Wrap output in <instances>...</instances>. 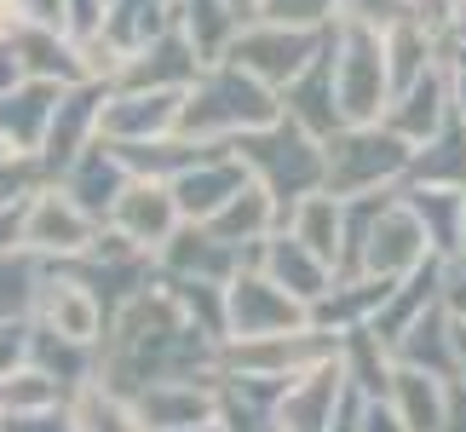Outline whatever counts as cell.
<instances>
[{
    "label": "cell",
    "instance_id": "e575fe53",
    "mask_svg": "<svg viewBox=\"0 0 466 432\" xmlns=\"http://www.w3.org/2000/svg\"><path fill=\"white\" fill-rule=\"evenodd\" d=\"M415 185H461L466 190V121L450 116L443 128L432 133L415 150V168H409Z\"/></svg>",
    "mask_w": 466,
    "mask_h": 432
},
{
    "label": "cell",
    "instance_id": "ee69618b",
    "mask_svg": "<svg viewBox=\"0 0 466 432\" xmlns=\"http://www.w3.org/2000/svg\"><path fill=\"white\" fill-rule=\"evenodd\" d=\"M363 409H369V398H363V392H357V386L346 381V392H339V409H334L329 432H363Z\"/></svg>",
    "mask_w": 466,
    "mask_h": 432
},
{
    "label": "cell",
    "instance_id": "9a60e30c",
    "mask_svg": "<svg viewBox=\"0 0 466 432\" xmlns=\"http://www.w3.org/2000/svg\"><path fill=\"white\" fill-rule=\"evenodd\" d=\"M208 69V58H202V46L190 41L185 29H161L150 46H138V52H127V64H121V76H116V87H127V93H138V87H196V76Z\"/></svg>",
    "mask_w": 466,
    "mask_h": 432
},
{
    "label": "cell",
    "instance_id": "816d5d0a",
    "mask_svg": "<svg viewBox=\"0 0 466 432\" xmlns=\"http://www.w3.org/2000/svg\"><path fill=\"white\" fill-rule=\"evenodd\" d=\"M24 24H29V12L17 6V0H0V46L17 41V29H24Z\"/></svg>",
    "mask_w": 466,
    "mask_h": 432
},
{
    "label": "cell",
    "instance_id": "2e32d148",
    "mask_svg": "<svg viewBox=\"0 0 466 432\" xmlns=\"http://www.w3.org/2000/svg\"><path fill=\"white\" fill-rule=\"evenodd\" d=\"M455 116V64L443 58V64H432L426 76L415 81V87H403L398 98H391V110H386V128H398L409 144H420L432 139L443 121Z\"/></svg>",
    "mask_w": 466,
    "mask_h": 432
},
{
    "label": "cell",
    "instance_id": "44dd1931",
    "mask_svg": "<svg viewBox=\"0 0 466 432\" xmlns=\"http://www.w3.org/2000/svg\"><path fill=\"white\" fill-rule=\"evenodd\" d=\"M339 392H346V364H339V357L294 375L289 392H282V404H277L282 432H329L334 409H339Z\"/></svg>",
    "mask_w": 466,
    "mask_h": 432
},
{
    "label": "cell",
    "instance_id": "ffe728a7",
    "mask_svg": "<svg viewBox=\"0 0 466 432\" xmlns=\"http://www.w3.org/2000/svg\"><path fill=\"white\" fill-rule=\"evenodd\" d=\"M133 404L150 432H185V427L219 421V381H156Z\"/></svg>",
    "mask_w": 466,
    "mask_h": 432
},
{
    "label": "cell",
    "instance_id": "9c48e42d",
    "mask_svg": "<svg viewBox=\"0 0 466 432\" xmlns=\"http://www.w3.org/2000/svg\"><path fill=\"white\" fill-rule=\"evenodd\" d=\"M426 260H443L432 237H426V225H420V213L403 202V190L386 202L380 213V225H374V237H369V254H363V272L374 277H409V272H420Z\"/></svg>",
    "mask_w": 466,
    "mask_h": 432
},
{
    "label": "cell",
    "instance_id": "836d02e7",
    "mask_svg": "<svg viewBox=\"0 0 466 432\" xmlns=\"http://www.w3.org/2000/svg\"><path fill=\"white\" fill-rule=\"evenodd\" d=\"M69 416H76V432H150L138 404L110 392L104 381H86L69 392Z\"/></svg>",
    "mask_w": 466,
    "mask_h": 432
},
{
    "label": "cell",
    "instance_id": "e0dca14e",
    "mask_svg": "<svg viewBox=\"0 0 466 432\" xmlns=\"http://www.w3.org/2000/svg\"><path fill=\"white\" fill-rule=\"evenodd\" d=\"M58 185H64L69 196H76V202H81L86 213H93V220L110 225V208H116V196L133 185V168L116 156V144L98 133V139L86 144V150H81V156H76V161H69V168L58 173Z\"/></svg>",
    "mask_w": 466,
    "mask_h": 432
},
{
    "label": "cell",
    "instance_id": "5b68a950",
    "mask_svg": "<svg viewBox=\"0 0 466 432\" xmlns=\"http://www.w3.org/2000/svg\"><path fill=\"white\" fill-rule=\"evenodd\" d=\"M334 69H339V110H346V121H386V104H391L386 35L363 29V24H334Z\"/></svg>",
    "mask_w": 466,
    "mask_h": 432
},
{
    "label": "cell",
    "instance_id": "d4e9b609",
    "mask_svg": "<svg viewBox=\"0 0 466 432\" xmlns=\"http://www.w3.org/2000/svg\"><path fill=\"white\" fill-rule=\"evenodd\" d=\"M265 272L289 288V294H299L306 305H317L334 288V277H339L317 248H306V242L294 237V231H271V242H265Z\"/></svg>",
    "mask_w": 466,
    "mask_h": 432
},
{
    "label": "cell",
    "instance_id": "6da1fadb",
    "mask_svg": "<svg viewBox=\"0 0 466 432\" xmlns=\"http://www.w3.org/2000/svg\"><path fill=\"white\" fill-rule=\"evenodd\" d=\"M219 375L225 340L196 329L161 277L138 288L121 312H110V329L98 340V381L121 398H138L156 381H219Z\"/></svg>",
    "mask_w": 466,
    "mask_h": 432
},
{
    "label": "cell",
    "instance_id": "f6af8a7d",
    "mask_svg": "<svg viewBox=\"0 0 466 432\" xmlns=\"http://www.w3.org/2000/svg\"><path fill=\"white\" fill-rule=\"evenodd\" d=\"M363 432H409V427H403L398 409H391V398H369V409H363Z\"/></svg>",
    "mask_w": 466,
    "mask_h": 432
},
{
    "label": "cell",
    "instance_id": "f546056e",
    "mask_svg": "<svg viewBox=\"0 0 466 432\" xmlns=\"http://www.w3.org/2000/svg\"><path fill=\"white\" fill-rule=\"evenodd\" d=\"M208 225L219 231L225 242H237V248H242V242H265L271 231H282V202L259 185V179H248V185L230 196V202L213 213Z\"/></svg>",
    "mask_w": 466,
    "mask_h": 432
},
{
    "label": "cell",
    "instance_id": "d590c367",
    "mask_svg": "<svg viewBox=\"0 0 466 432\" xmlns=\"http://www.w3.org/2000/svg\"><path fill=\"white\" fill-rule=\"evenodd\" d=\"M161 29H173V0H110V17H104V35L121 52L150 46Z\"/></svg>",
    "mask_w": 466,
    "mask_h": 432
},
{
    "label": "cell",
    "instance_id": "8d00e7d4",
    "mask_svg": "<svg viewBox=\"0 0 466 432\" xmlns=\"http://www.w3.org/2000/svg\"><path fill=\"white\" fill-rule=\"evenodd\" d=\"M52 404H69V386L35 357L17 364L12 375H0V416H29V409H52Z\"/></svg>",
    "mask_w": 466,
    "mask_h": 432
},
{
    "label": "cell",
    "instance_id": "b9f144b4",
    "mask_svg": "<svg viewBox=\"0 0 466 432\" xmlns=\"http://www.w3.org/2000/svg\"><path fill=\"white\" fill-rule=\"evenodd\" d=\"M29 340H35V317H6L0 323V375L29 364Z\"/></svg>",
    "mask_w": 466,
    "mask_h": 432
},
{
    "label": "cell",
    "instance_id": "11a10c76",
    "mask_svg": "<svg viewBox=\"0 0 466 432\" xmlns=\"http://www.w3.org/2000/svg\"><path fill=\"white\" fill-rule=\"evenodd\" d=\"M455 346H461V381H466V317H461V329H455Z\"/></svg>",
    "mask_w": 466,
    "mask_h": 432
},
{
    "label": "cell",
    "instance_id": "91938a15",
    "mask_svg": "<svg viewBox=\"0 0 466 432\" xmlns=\"http://www.w3.org/2000/svg\"><path fill=\"white\" fill-rule=\"evenodd\" d=\"M461 254H466V220H461Z\"/></svg>",
    "mask_w": 466,
    "mask_h": 432
},
{
    "label": "cell",
    "instance_id": "cb8c5ba5",
    "mask_svg": "<svg viewBox=\"0 0 466 432\" xmlns=\"http://www.w3.org/2000/svg\"><path fill=\"white\" fill-rule=\"evenodd\" d=\"M391 288H398V277H334V288L311 305V323L317 329H334V334H346V329H363V323L380 317V305L391 300Z\"/></svg>",
    "mask_w": 466,
    "mask_h": 432
},
{
    "label": "cell",
    "instance_id": "ba28073f",
    "mask_svg": "<svg viewBox=\"0 0 466 432\" xmlns=\"http://www.w3.org/2000/svg\"><path fill=\"white\" fill-rule=\"evenodd\" d=\"M311 329V305L289 294L271 272H237L230 277V340L254 334H294Z\"/></svg>",
    "mask_w": 466,
    "mask_h": 432
},
{
    "label": "cell",
    "instance_id": "4dcf8cb0",
    "mask_svg": "<svg viewBox=\"0 0 466 432\" xmlns=\"http://www.w3.org/2000/svg\"><path fill=\"white\" fill-rule=\"evenodd\" d=\"M339 364H346V381L363 392V398H386V392H391V375H398V352H391L386 340L363 323V329H346V334H339Z\"/></svg>",
    "mask_w": 466,
    "mask_h": 432
},
{
    "label": "cell",
    "instance_id": "bcb514c9",
    "mask_svg": "<svg viewBox=\"0 0 466 432\" xmlns=\"http://www.w3.org/2000/svg\"><path fill=\"white\" fill-rule=\"evenodd\" d=\"M443 46H450V52L466 46V0H450V17H443Z\"/></svg>",
    "mask_w": 466,
    "mask_h": 432
},
{
    "label": "cell",
    "instance_id": "ab89813d",
    "mask_svg": "<svg viewBox=\"0 0 466 432\" xmlns=\"http://www.w3.org/2000/svg\"><path fill=\"white\" fill-rule=\"evenodd\" d=\"M415 17V0H339V24H363V29H391Z\"/></svg>",
    "mask_w": 466,
    "mask_h": 432
},
{
    "label": "cell",
    "instance_id": "db71d44e",
    "mask_svg": "<svg viewBox=\"0 0 466 432\" xmlns=\"http://www.w3.org/2000/svg\"><path fill=\"white\" fill-rule=\"evenodd\" d=\"M17 156H24V150H17V144H12L6 133H0V168H12V161H17Z\"/></svg>",
    "mask_w": 466,
    "mask_h": 432
},
{
    "label": "cell",
    "instance_id": "1f68e13d",
    "mask_svg": "<svg viewBox=\"0 0 466 432\" xmlns=\"http://www.w3.org/2000/svg\"><path fill=\"white\" fill-rule=\"evenodd\" d=\"M282 231H294L299 242L317 248V254L339 272V248H346V196H334V190H311L306 202L289 213V225H282Z\"/></svg>",
    "mask_w": 466,
    "mask_h": 432
},
{
    "label": "cell",
    "instance_id": "277c9868",
    "mask_svg": "<svg viewBox=\"0 0 466 432\" xmlns=\"http://www.w3.org/2000/svg\"><path fill=\"white\" fill-rule=\"evenodd\" d=\"M329 144V190L334 196H363V190H391L415 168V144L386 121H346Z\"/></svg>",
    "mask_w": 466,
    "mask_h": 432
},
{
    "label": "cell",
    "instance_id": "4316f807",
    "mask_svg": "<svg viewBox=\"0 0 466 432\" xmlns=\"http://www.w3.org/2000/svg\"><path fill=\"white\" fill-rule=\"evenodd\" d=\"M450 58V46H443V35L432 24H420V17H403V24L386 29V64H391V98L403 93V87H415L432 64ZM391 110V104H386Z\"/></svg>",
    "mask_w": 466,
    "mask_h": 432
},
{
    "label": "cell",
    "instance_id": "7402d4cb",
    "mask_svg": "<svg viewBox=\"0 0 466 432\" xmlns=\"http://www.w3.org/2000/svg\"><path fill=\"white\" fill-rule=\"evenodd\" d=\"M455 329H461V317L450 312V300H438V305H426V312L398 334V346H391V352H398V364H415V369H426V375L455 381V375H461Z\"/></svg>",
    "mask_w": 466,
    "mask_h": 432
},
{
    "label": "cell",
    "instance_id": "7dc6e473",
    "mask_svg": "<svg viewBox=\"0 0 466 432\" xmlns=\"http://www.w3.org/2000/svg\"><path fill=\"white\" fill-rule=\"evenodd\" d=\"M17 81H29V76H24V58H17L12 41H6V46H0V98H6Z\"/></svg>",
    "mask_w": 466,
    "mask_h": 432
},
{
    "label": "cell",
    "instance_id": "30bf717a",
    "mask_svg": "<svg viewBox=\"0 0 466 432\" xmlns=\"http://www.w3.org/2000/svg\"><path fill=\"white\" fill-rule=\"evenodd\" d=\"M35 323L64 340H81V346H98L104 329H110V312H104V300L93 294L86 283H76L69 272L58 265H46V283H41V300H35Z\"/></svg>",
    "mask_w": 466,
    "mask_h": 432
},
{
    "label": "cell",
    "instance_id": "c3c4849f",
    "mask_svg": "<svg viewBox=\"0 0 466 432\" xmlns=\"http://www.w3.org/2000/svg\"><path fill=\"white\" fill-rule=\"evenodd\" d=\"M443 432H466V381L461 375L450 381V416H443Z\"/></svg>",
    "mask_w": 466,
    "mask_h": 432
},
{
    "label": "cell",
    "instance_id": "4fadbf2b",
    "mask_svg": "<svg viewBox=\"0 0 466 432\" xmlns=\"http://www.w3.org/2000/svg\"><path fill=\"white\" fill-rule=\"evenodd\" d=\"M116 87L110 81H76V87H64V98H58V116H52V133H46V173L58 179L69 161H76L86 144L98 139V121H104V104H110Z\"/></svg>",
    "mask_w": 466,
    "mask_h": 432
},
{
    "label": "cell",
    "instance_id": "d6a6232c",
    "mask_svg": "<svg viewBox=\"0 0 466 432\" xmlns=\"http://www.w3.org/2000/svg\"><path fill=\"white\" fill-rule=\"evenodd\" d=\"M173 24L190 35L196 46H202V58L208 64H219L230 41H237V29H242V17L230 0H173Z\"/></svg>",
    "mask_w": 466,
    "mask_h": 432
},
{
    "label": "cell",
    "instance_id": "680465c9",
    "mask_svg": "<svg viewBox=\"0 0 466 432\" xmlns=\"http://www.w3.org/2000/svg\"><path fill=\"white\" fill-rule=\"evenodd\" d=\"M450 58H455V64H466V46H461V52H450Z\"/></svg>",
    "mask_w": 466,
    "mask_h": 432
},
{
    "label": "cell",
    "instance_id": "7a4b0ae2",
    "mask_svg": "<svg viewBox=\"0 0 466 432\" xmlns=\"http://www.w3.org/2000/svg\"><path fill=\"white\" fill-rule=\"evenodd\" d=\"M282 116V93L271 81L248 76L242 64H208L202 76H196V87L185 93V116H178V133L190 139H225L237 144L242 133L254 128H271V121Z\"/></svg>",
    "mask_w": 466,
    "mask_h": 432
},
{
    "label": "cell",
    "instance_id": "484cf974",
    "mask_svg": "<svg viewBox=\"0 0 466 432\" xmlns=\"http://www.w3.org/2000/svg\"><path fill=\"white\" fill-rule=\"evenodd\" d=\"M12 52L24 58V76H35V81H64V87L86 81L81 46L69 41L58 24H24V29H17V41H12Z\"/></svg>",
    "mask_w": 466,
    "mask_h": 432
},
{
    "label": "cell",
    "instance_id": "f907efd6",
    "mask_svg": "<svg viewBox=\"0 0 466 432\" xmlns=\"http://www.w3.org/2000/svg\"><path fill=\"white\" fill-rule=\"evenodd\" d=\"M29 12V24H58L64 29V0H17Z\"/></svg>",
    "mask_w": 466,
    "mask_h": 432
},
{
    "label": "cell",
    "instance_id": "74e56055",
    "mask_svg": "<svg viewBox=\"0 0 466 432\" xmlns=\"http://www.w3.org/2000/svg\"><path fill=\"white\" fill-rule=\"evenodd\" d=\"M41 283H46V260L29 254V248H6V254H0V323L6 317H35Z\"/></svg>",
    "mask_w": 466,
    "mask_h": 432
},
{
    "label": "cell",
    "instance_id": "3957f363",
    "mask_svg": "<svg viewBox=\"0 0 466 432\" xmlns=\"http://www.w3.org/2000/svg\"><path fill=\"white\" fill-rule=\"evenodd\" d=\"M237 156L248 161V173L282 202V225H289V213L306 202L311 190H329V144H322L317 133H306L299 121H289V116H277L271 128L242 133Z\"/></svg>",
    "mask_w": 466,
    "mask_h": 432
},
{
    "label": "cell",
    "instance_id": "7c38bea8",
    "mask_svg": "<svg viewBox=\"0 0 466 432\" xmlns=\"http://www.w3.org/2000/svg\"><path fill=\"white\" fill-rule=\"evenodd\" d=\"M282 116L299 121V128L317 133V139H334L346 128V110H339V69H334V29H329V46L282 87Z\"/></svg>",
    "mask_w": 466,
    "mask_h": 432
},
{
    "label": "cell",
    "instance_id": "60d3db41",
    "mask_svg": "<svg viewBox=\"0 0 466 432\" xmlns=\"http://www.w3.org/2000/svg\"><path fill=\"white\" fill-rule=\"evenodd\" d=\"M104 17H110V0H64V35L69 41L104 35Z\"/></svg>",
    "mask_w": 466,
    "mask_h": 432
},
{
    "label": "cell",
    "instance_id": "f35d334b",
    "mask_svg": "<svg viewBox=\"0 0 466 432\" xmlns=\"http://www.w3.org/2000/svg\"><path fill=\"white\" fill-rule=\"evenodd\" d=\"M259 17L271 24H299V29H334L339 0H259Z\"/></svg>",
    "mask_w": 466,
    "mask_h": 432
},
{
    "label": "cell",
    "instance_id": "7bdbcfd3",
    "mask_svg": "<svg viewBox=\"0 0 466 432\" xmlns=\"http://www.w3.org/2000/svg\"><path fill=\"white\" fill-rule=\"evenodd\" d=\"M0 432H76V416H69V404H52L29 409V416H0Z\"/></svg>",
    "mask_w": 466,
    "mask_h": 432
},
{
    "label": "cell",
    "instance_id": "d6986e66",
    "mask_svg": "<svg viewBox=\"0 0 466 432\" xmlns=\"http://www.w3.org/2000/svg\"><path fill=\"white\" fill-rule=\"evenodd\" d=\"M156 265H161V272H178V277H213V283H230V277L242 272V248H237V242H225L213 225L185 220L167 242H161Z\"/></svg>",
    "mask_w": 466,
    "mask_h": 432
},
{
    "label": "cell",
    "instance_id": "681fc988",
    "mask_svg": "<svg viewBox=\"0 0 466 432\" xmlns=\"http://www.w3.org/2000/svg\"><path fill=\"white\" fill-rule=\"evenodd\" d=\"M24 242V208H0V254Z\"/></svg>",
    "mask_w": 466,
    "mask_h": 432
},
{
    "label": "cell",
    "instance_id": "9f6ffc18",
    "mask_svg": "<svg viewBox=\"0 0 466 432\" xmlns=\"http://www.w3.org/2000/svg\"><path fill=\"white\" fill-rule=\"evenodd\" d=\"M450 272H455V277H466V254H455V260H450Z\"/></svg>",
    "mask_w": 466,
    "mask_h": 432
},
{
    "label": "cell",
    "instance_id": "5bb4252c",
    "mask_svg": "<svg viewBox=\"0 0 466 432\" xmlns=\"http://www.w3.org/2000/svg\"><path fill=\"white\" fill-rule=\"evenodd\" d=\"M185 93L190 87H116L110 104H104L98 133L104 139H167L178 133V116H185Z\"/></svg>",
    "mask_w": 466,
    "mask_h": 432
},
{
    "label": "cell",
    "instance_id": "f1b7e54d",
    "mask_svg": "<svg viewBox=\"0 0 466 432\" xmlns=\"http://www.w3.org/2000/svg\"><path fill=\"white\" fill-rule=\"evenodd\" d=\"M403 202L420 213L426 237L443 260L461 254V220H466V190L461 185H415V179H403Z\"/></svg>",
    "mask_w": 466,
    "mask_h": 432
},
{
    "label": "cell",
    "instance_id": "8fae6325",
    "mask_svg": "<svg viewBox=\"0 0 466 432\" xmlns=\"http://www.w3.org/2000/svg\"><path fill=\"white\" fill-rule=\"evenodd\" d=\"M185 225V213H178V196L167 179H138L133 173V185L116 196V208H110V231H121L127 242H138L145 254H161V242L173 237V231Z\"/></svg>",
    "mask_w": 466,
    "mask_h": 432
},
{
    "label": "cell",
    "instance_id": "83f0119b",
    "mask_svg": "<svg viewBox=\"0 0 466 432\" xmlns=\"http://www.w3.org/2000/svg\"><path fill=\"white\" fill-rule=\"evenodd\" d=\"M386 398L403 416L409 432H443V416H450V381H443V375H426L415 364H398Z\"/></svg>",
    "mask_w": 466,
    "mask_h": 432
},
{
    "label": "cell",
    "instance_id": "ac0fdd59",
    "mask_svg": "<svg viewBox=\"0 0 466 432\" xmlns=\"http://www.w3.org/2000/svg\"><path fill=\"white\" fill-rule=\"evenodd\" d=\"M248 179H254V173H248V161L237 156V144H230V150L196 161V168H185L178 179H167V185H173V196H178V213H185V220H196V225H208L213 213H219L230 196L248 185Z\"/></svg>",
    "mask_w": 466,
    "mask_h": 432
},
{
    "label": "cell",
    "instance_id": "f5cc1de1",
    "mask_svg": "<svg viewBox=\"0 0 466 432\" xmlns=\"http://www.w3.org/2000/svg\"><path fill=\"white\" fill-rule=\"evenodd\" d=\"M230 6H237L242 24H254V17H259V0H230Z\"/></svg>",
    "mask_w": 466,
    "mask_h": 432
},
{
    "label": "cell",
    "instance_id": "603a6c76",
    "mask_svg": "<svg viewBox=\"0 0 466 432\" xmlns=\"http://www.w3.org/2000/svg\"><path fill=\"white\" fill-rule=\"evenodd\" d=\"M58 98H64V81H17L6 98H0V133H6L24 156H41L46 150V133H52V116H58Z\"/></svg>",
    "mask_w": 466,
    "mask_h": 432
},
{
    "label": "cell",
    "instance_id": "6f0895ef",
    "mask_svg": "<svg viewBox=\"0 0 466 432\" xmlns=\"http://www.w3.org/2000/svg\"><path fill=\"white\" fill-rule=\"evenodd\" d=\"M185 432H225L219 421H202V427H185Z\"/></svg>",
    "mask_w": 466,
    "mask_h": 432
},
{
    "label": "cell",
    "instance_id": "52a82bcc",
    "mask_svg": "<svg viewBox=\"0 0 466 432\" xmlns=\"http://www.w3.org/2000/svg\"><path fill=\"white\" fill-rule=\"evenodd\" d=\"M98 231H104V220H93L58 179H46L24 202V242L17 248H29V254H41L46 265H58V260L86 254V248L98 242Z\"/></svg>",
    "mask_w": 466,
    "mask_h": 432
},
{
    "label": "cell",
    "instance_id": "8992f818",
    "mask_svg": "<svg viewBox=\"0 0 466 432\" xmlns=\"http://www.w3.org/2000/svg\"><path fill=\"white\" fill-rule=\"evenodd\" d=\"M322 46H329V29H299V24H271V17H254V24L237 29V41H230L225 58L242 64L248 76L271 81L277 93H282V87H289Z\"/></svg>",
    "mask_w": 466,
    "mask_h": 432
}]
</instances>
